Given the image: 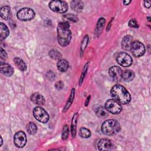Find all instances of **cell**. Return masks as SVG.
Here are the masks:
<instances>
[{
  "instance_id": "obj_10",
  "label": "cell",
  "mask_w": 151,
  "mask_h": 151,
  "mask_svg": "<svg viewBox=\"0 0 151 151\" xmlns=\"http://www.w3.org/2000/svg\"><path fill=\"white\" fill-rule=\"evenodd\" d=\"M27 143V137L25 133L22 131H19L14 136V143L19 148L25 146Z\"/></svg>"
},
{
  "instance_id": "obj_36",
  "label": "cell",
  "mask_w": 151,
  "mask_h": 151,
  "mask_svg": "<svg viewBox=\"0 0 151 151\" xmlns=\"http://www.w3.org/2000/svg\"><path fill=\"white\" fill-rule=\"evenodd\" d=\"M90 96H88V98L87 99V102L86 103V104H85V106H87L88 103V101H89V100H90Z\"/></svg>"
},
{
  "instance_id": "obj_3",
  "label": "cell",
  "mask_w": 151,
  "mask_h": 151,
  "mask_svg": "<svg viewBox=\"0 0 151 151\" xmlns=\"http://www.w3.org/2000/svg\"><path fill=\"white\" fill-rule=\"evenodd\" d=\"M101 129L103 133L106 135H114L120 130V125L117 120L109 119L102 124Z\"/></svg>"
},
{
  "instance_id": "obj_9",
  "label": "cell",
  "mask_w": 151,
  "mask_h": 151,
  "mask_svg": "<svg viewBox=\"0 0 151 151\" xmlns=\"http://www.w3.org/2000/svg\"><path fill=\"white\" fill-rule=\"evenodd\" d=\"M116 61L118 64L124 67L130 66L133 61L130 55L124 52H120L117 54Z\"/></svg>"
},
{
  "instance_id": "obj_7",
  "label": "cell",
  "mask_w": 151,
  "mask_h": 151,
  "mask_svg": "<svg viewBox=\"0 0 151 151\" xmlns=\"http://www.w3.org/2000/svg\"><path fill=\"white\" fill-rule=\"evenodd\" d=\"M33 115L38 121L45 123L49 120V115L47 112L41 107H35L33 110Z\"/></svg>"
},
{
  "instance_id": "obj_33",
  "label": "cell",
  "mask_w": 151,
  "mask_h": 151,
  "mask_svg": "<svg viewBox=\"0 0 151 151\" xmlns=\"http://www.w3.org/2000/svg\"><path fill=\"white\" fill-rule=\"evenodd\" d=\"M0 56L1 59L3 60H6L7 58V54L6 52V51L3 50V48L1 47V52H0Z\"/></svg>"
},
{
  "instance_id": "obj_15",
  "label": "cell",
  "mask_w": 151,
  "mask_h": 151,
  "mask_svg": "<svg viewBox=\"0 0 151 151\" xmlns=\"http://www.w3.org/2000/svg\"><path fill=\"white\" fill-rule=\"evenodd\" d=\"M133 37L131 35H127L124 37L122 41V47L125 50H130L132 43Z\"/></svg>"
},
{
  "instance_id": "obj_18",
  "label": "cell",
  "mask_w": 151,
  "mask_h": 151,
  "mask_svg": "<svg viewBox=\"0 0 151 151\" xmlns=\"http://www.w3.org/2000/svg\"><path fill=\"white\" fill-rule=\"evenodd\" d=\"M0 34L1 41L5 40L9 34V31L8 27L2 22L0 24Z\"/></svg>"
},
{
  "instance_id": "obj_4",
  "label": "cell",
  "mask_w": 151,
  "mask_h": 151,
  "mask_svg": "<svg viewBox=\"0 0 151 151\" xmlns=\"http://www.w3.org/2000/svg\"><path fill=\"white\" fill-rule=\"evenodd\" d=\"M35 12L31 8H23L17 13V18L22 21H27L32 19L35 17Z\"/></svg>"
},
{
  "instance_id": "obj_34",
  "label": "cell",
  "mask_w": 151,
  "mask_h": 151,
  "mask_svg": "<svg viewBox=\"0 0 151 151\" xmlns=\"http://www.w3.org/2000/svg\"><path fill=\"white\" fill-rule=\"evenodd\" d=\"M150 3H151V1H145L144 2L145 6L146 8H149L150 7Z\"/></svg>"
},
{
  "instance_id": "obj_24",
  "label": "cell",
  "mask_w": 151,
  "mask_h": 151,
  "mask_svg": "<svg viewBox=\"0 0 151 151\" xmlns=\"http://www.w3.org/2000/svg\"><path fill=\"white\" fill-rule=\"evenodd\" d=\"M78 114L76 113L72 119V122L71 124V132L72 134L73 137H74L76 133V126H77V121Z\"/></svg>"
},
{
  "instance_id": "obj_6",
  "label": "cell",
  "mask_w": 151,
  "mask_h": 151,
  "mask_svg": "<svg viewBox=\"0 0 151 151\" xmlns=\"http://www.w3.org/2000/svg\"><path fill=\"white\" fill-rule=\"evenodd\" d=\"M105 108L109 112L114 114L120 113L122 110L121 104L114 99L108 100L105 103Z\"/></svg>"
},
{
  "instance_id": "obj_1",
  "label": "cell",
  "mask_w": 151,
  "mask_h": 151,
  "mask_svg": "<svg viewBox=\"0 0 151 151\" xmlns=\"http://www.w3.org/2000/svg\"><path fill=\"white\" fill-rule=\"evenodd\" d=\"M110 94L114 100L120 104H128L131 100V96L128 91L120 84L114 85L110 90Z\"/></svg>"
},
{
  "instance_id": "obj_30",
  "label": "cell",
  "mask_w": 151,
  "mask_h": 151,
  "mask_svg": "<svg viewBox=\"0 0 151 151\" xmlns=\"http://www.w3.org/2000/svg\"><path fill=\"white\" fill-rule=\"evenodd\" d=\"M128 24H129V26L130 27H131V28H137L139 27L136 20H135V19H132L130 20Z\"/></svg>"
},
{
  "instance_id": "obj_14",
  "label": "cell",
  "mask_w": 151,
  "mask_h": 151,
  "mask_svg": "<svg viewBox=\"0 0 151 151\" xmlns=\"http://www.w3.org/2000/svg\"><path fill=\"white\" fill-rule=\"evenodd\" d=\"M0 15L5 20L10 19L12 18V12L9 6H2L0 9Z\"/></svg>"
},
{
  "instance_id": "obj_27",
  "label": "cell",
  "mask_w": 151,
  "mask_h": 151,
  "mask_svg": "<svg viewBox=\"0 0 151 151\" xmlns=\"http://www.w3.org/2000/svg\"><path fill=\"white\" fill-rule=\"evenodd\" d=\"M49 55L51 58L55 59V60H60V58H61V54L60 52L59 51L53 49L52 50H51L49 52Z\"/></svg>"
},
{
  "instance_id": "obj_5",
  "label": "cell",
  "mask_w": 151,
  "mask_h": 151,
  "mask_svg": "<svg viewBox=\"0 0 151 151\" xmlns=\"http://www.w3.org/2000/svg\"><path fill=\"white\" fill-rule=\"evenodd\" d=\"M50 8L58 13L65 12L68 9L67 4L63 1H52L49 3Z\"/></svg>"
},
{
  "instance_id": "obj_29",
  "label": "cell",
  "mask_w": 151,
  "mask_h": 151,
  "mask_svg": "<svg viewBox=\"0 0 151 151\" xmlns=\"http://www.w3.org/2000/svg\"><path fill=\"white\" fill-rule=\"evenodd\" d=\"M68 127L67 125H64V127H63V132H62V139L63 140H65L68 138Z\"/></svg>"
},
{
  "instance_id": "obj_37",
  "label": "cell",
  "mask_w": 151,
  "mask_h": 151,
  "mask_svg": "<svg viewBox=\"0 0 151 151\" xmlns=\"http://www.w3.org/2000/svg\"><path fill=\"white\" fill-rule=\"evenodd\" d=\"M148 20L150 21V17H148Z\"/></svg>"
},
{
  "instance_id": "obj_25",
  "label": "cell",
  "mask_w": 151,
  "mask_h": 151,
  "mask_svg": "<svg viewBox=\"0 0 151 151\" xmlns=\"http://www.w3.org/2000/svg\"><path fill=\"white\" fill-rule=\"evenodd\" d=\"M79 135L83 138H88L91 136V132L86 127H81L79 130Z\"/></svg>"
},
{
  "instance_id": "obj_32",
  "label": "cell",
  "mask_w": 151,
  "mask_h": 151,
  "mask_svg": "<svg viewBox=\"0 0 151 151\" xmlns=\"http://www.w3.org/2000/svg\"><path fill=\"white\" fill-rule=\"evenodd\" d=\"M55 87L57 90H61L64 87V83L61 81H58L55 83Z\"/></svg>"
},
{
  "instance_id": "obj_21",
  "label": "cell",
  "mask_w": 151,
  "mask_h": 151,
  "mask_svg": "<svg viewBox=\"0 0 151 151\" xmlns=\"http://www.w3.org/2000/svg\"><path fill=\"white\" fill-rule=\"evenodd\" d=\"M72 9L76 12H80L83 8V3L81 1H73L71 2Z\"/></svg>"
},
{
  "instance_id": "obj_22",
  "label": "cell",
  "mask_w": 151,
  "mask_h": 151,
  "mask_svg": "<svg viewBox=\"0 0 151 151\" xmlns=\"http://www.w3.org/2000/svg\"><path fill=\"white\" fill-rule=\"evenodd\" d=\"M96 113L98 117L101 118H105L108 116L109 112L107 110V109L105 107H99V108L97 109Z\"/></svg>"
},
{
  "instance_id": "obj_11",
  "label": "cell",
  "mask_w": 151,
  "mask_h": 151,
  "mask_svg": "<svg viewBox=\"0 0 151 151\" xmlns=\"http://www.w3.org/2000/svg\"><path fill=\"white\" fill-rule=\"evenodd\" d=\"M98 149L100 150H112L114 149L113 143L109 139L104 138L100 139L97 144Z\"/></svg>"
},
{
  "instance_id": "obj_31",
  "label": "cell",
  "mask_w": 151,
  "mask_h": 151,
  "mask_svg": "<svg viewBox=\"0 0 151 151\" xmlns=\"http://www.w3.org/2000/svg\"><path fill=\"white\" fill-rule=\"evenodd\" d=\"M64 17H65L66 18H67V19H68L69 20L72 21H73V22H76V21L78 20L77 17L76 16H75L74 15H73V14H67V15H65Z\"/></svg>"
},
{
  "instance_id": "obj_17",
  "label": "cell",
  "mask_w": 151,
  "mask_h": 151,
  "mask_svg": "<svg viewBox=\"0 0 151 151\" xmlns=\"http://www.w3.org/2000/svg\"><path fill=\"white\" fill-rule=\"evenodd\" d=\"M134 77V73L130 70H126L122 73V78L125 81H130L133 80Z\"/></svg>"
},
{
  "instance_id": "obj_26",
  "label": "cell",
  "mask_w": 151,
  "mask_h": 151,
  "mask_svg": "<svg viewBox=\"0 0 151 151\" xmlns=\"http://www.w3.org/2000/svg\"><path fill=\"white\" fill-rule=\"evenodd\" d=\"M27 131L30 134H34L36 133L37 131L36 124L32 122H30L27 126Z\"/></svg>"
},
{
  "instance_id": "obj_16",
  "label": "cell",
  "mask_w": 151,
  "mask_h": 151,
  "mask_svg": "<svg viewBox=\"0 0 151 151\" xmlns=\"http://www.w3.org/2000/svg\"><path fill=\"white\" fill-rule=\"evenodd\" d=\"M31 100L36 104H44L45 103V99L44 96L38 93H33L31 96Z\"/></svg>"
},
{
  "instance_id": "obj_28",
  "label": "cell",
  "mask_w": 151,
  "mask_h": 151,
  "mask_svg": "<svg viewBox=\"0 0 151 151\" xmlns=\"http://www.w3.org/2000/svg\"><path fill=\"white\" fill-rule=\"evenodd\" d=\"M74 89H72V91L71 92V95H70V97L69 99V100H68L65 107H64V111L67 110L69 107L70 106H71V103H72V101L73 100V99H74Z\"/></svg>"
},
{
  "instance_id": "obj_8",
  "label": "cell",
  "mask_w": 151,
  "mask_h": 151,
  "mask_svg": "<svg viewBox=\"0 0 151 151\" xmlns=\"http://www.w3.org/2000/svg\"><path fill=\"white\" fill-rule=\"evenodd\" d=\"M130 50L134 56L139 57L145 54V47L143 44L141 42L139 41H135L132 42Z\"/></svg>"
},
{
  "instance_id": "obj_23",
  "label": "cell",
  "mask_w": 151,
  "mask_h": 151,
  "mask_svg": "<svg viewBox=\"0 0 151 151\" xmlns=\"http://www.w3.org/2000/svg\"><path fill=\"white\" fill-rule=\"evenodd\" d=\"M105 22H106V20L104 18H101L99 19V20L98 21V22L97 24L96 29H95V33L96 34H100L101 33V32L102 31L103 28L104 27Z\"/></svg>"
},
{
  "instance_id": "obj_12",
  "label": "cell",
  "mask_w": 151,
  "mask_h": 151,
  "mask_svg": "<svg viewBox=\"0 0 151 151\" xmlns=\"http://www.w3.org/2000/svg\"><path fill=\"white\" fill-rule=\"evenodd\" d=\"M122 70L118 66H113L109 68V74L110 77L114 81H120L122 78Z\"/></svg>"
},
{
  "instance_id": "obj_35",
  "label": "cell",
  "mask_w": 151,
  "mask_h": 151,
  "mask_svg": "<svg viewBox=\"0 0 151 151\" xmlns=\"http://www.w3.org/2000/svg\"><path fill=\"white\" fill-rule=\"evenodd\" d=\"M130 1H123V4L125 5H128L129 3H130Z\"/></svg>"
},
{
  "instance_id": "obj_2",
  "label": "cell",
  "mask_w": 151,
  "mask_h": 151,
  "mask_svg": "<svg viewBox=\"0 0 151 151\" xmlns=\"http://www.w3.org/2000/svg\"><path fill=\"white\" fill-rule=\"evenodd\" d=\"M70 24L68 22H62L58 24L57 27V39L61 46L67 45L71 39V32L69 29Z\"/></svg>"
},
{
  "instance_id": "obj_13",
  "label": "cell",
  "mask_w": 151,
  "mask_h": 151,
  "mask_svg": "<svg viewBox=\"0 0 151 151\" xmlns=\"http://www.w3.org/2000/svg\"><path fill=\"white\" fill-rule=\"evenodd\" d=\"M0 71L2 74L6 76H11L14 73L13 67L9 64L5 63H1Z\"/></svg>"
},
{
  "instance_id": "obj_20",
  "label": "cell",
  "mask_w": 151,
  "mask_h": 151,
  "mask_svg": "<svg viewBox=\"0 0 151 151\" xmlns=\"http://www.w3.org/2000/svg\"><path fill=\"white\" fill-rule=\"evenodd\" d=\"M14 61L16 66L21 71H24L27 70V65L20 58L15 57L14 58Z\"/></svg>"
},
{
  "instance_id": "obj_19",
  "label": "cell",
  "mask_w": 151,
  "mask_h": 151,
  "mask_svg": "<svg viewBox=\"0 0 151 151\" xmlns=\"http://www.w3.org/2000/svg\"><path fill=\"white\" fill-rule=\"evenodd\" d=\"M57 67L60 71L64 72L68 70L69 67V64L67 60L60 59L57 63Z\"/></svg>"
}]
</instances>
